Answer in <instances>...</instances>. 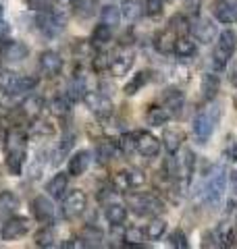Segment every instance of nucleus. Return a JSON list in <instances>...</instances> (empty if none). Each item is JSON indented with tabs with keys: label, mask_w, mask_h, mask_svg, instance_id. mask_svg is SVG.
I'll return each instance as SVG.
<instances>
[{
	"label": "nucleus",
	"mask_w": 237,
	"mask_h": 249,
	"mask_svg": "<svg viewBox=\"0 0 237 249\" xmlns=\"http://www.w3.org/2000/svg\"><path fill=\"white\" fill-rule=\"evenodd\" d=\"M92 154L88 150H79L69 158V175L71 177H81L85 170L90 168Z\"/></svg>",
	"instance_id": "20"
},
{
	"label": "nucleus",
	"mask_w": 237,
	"mask_h": 249,
	"mask_svg": "<svg viewBox=\"0 0 237 249\" xmlns=\"http://www.w3.org/2000/svg\"><path fill=\"white\" fill-rule=\"evenodd\" d=\"M88 93V88H85V79L81 75H75L73 79L67 85V93L65 96L71 100V102H77V100H83V96Z\"/></svg>",
	"instance_id": "29"
},
{
	"label": "nucleus",
	"mask_w": 237,
	"mask_h": 249,
	"mask_svg": "<svg viewBox=\"0 0 237 249\" xmlns=\"http://www.w3.org/2000/svg\"><path fill=\"white\" fill-rule=\"evenodd\" d=\"M235 229H237V227H235Z\"/></svg>",
	"instance_id": "58"
},
{
	"label": "nucleus",
	"mask_w": 237,
	"mask_h": 249,
	"mask_svg": "<svg viewBox=\"0 0 237 249\" xmlns=\"http://www.w3.org/2000/svg\"><path fill=\"white\" fill-rule=\"evenodd\" d=\"M118 150H121L123 154H131L136 152V133H123L121 137H118Z\"/></svg>",
	"instance_id": "45"
},
{
	"label": "nucleus",
	"mask_w": 237,
	"mask_h": 249,
	"mask_svg": "<svg viewBox=\"0 0 237 249\" xmlns=\"http://www.w3.org/2000/svg\"><path fill=\"white\" fill-rule=\"evenodd\" d=\"M25 150H27V135L19 127L9 129L4 139V162L11 175H21L23 164H25Z\"/></svg>",
	"instance_id": "1"
},
{
	"label": "nucleus",
	"mask_w": 237,
	"mask_h": 249,
	"mask_svg": "<svg viewBox=\"0 0 237 249\" xmlns=\"http://www.w3.org/2000/svg\"><path fill=\"white\" fill-rule=\"evenodd\" d=\"M169 27L175 31L177 36H185L189 31V23H187V19L183 17V15H175V17L169 21Z\"/></svg>",
	"instance_id": "46"
},
{
	"label": "nucleus",
	"mask_w": 237,
	"mask_h": 249,
	"mask_svg": "<svg viewBox=\"0 0 237 249\" xmlns=\"http://www.w3.org/2000/svg\"><path fill=\"white\" fill-rule=\"evenodd\" d=\"M40 71H42L46 77H59L62 73V67H65V62H62L60 54H57L54 50H46L40 54Z\"/></svg>",
	"instance_id": "12"
},
{
	"label": "nucleus",
	"mask_w": 237,
	"mask_h": 249,
	"mask_svg": "<svg viewBox=\"0 0 237 249\" xmlns=\"http://www.w3.org/2000/svg\"><path fill=\"white\" fill-rule=\"evenodd\" d=\"M229 178H231V187H233V191L237 193V170H235V173H231V177H229Z\"/></svg>",
	"instance_id": "55"
},
{
	"label": "nucleus",
	"mask_w": 237,
	"mask_h": 249,
	"mask_svg": "<svg viewBox=\"0 0 237 249\" xmlns=\"http://www.w3.org/2000/svg\"><path fill=\"white\" fill-rule=\"evenodd\" d=\"M125 173H127L129 189H136V187H141L146 183V175L141 173V170H138V168H129V170H125Z\"/></svg>",
	"instance_id": "47"
},
{
	"label": "nucleus",
	"mask_w": 237,
	"mask_h": 249,
	"mask_svg": "<svg viewBox=\"0 0 237 249\" xmlns=\"http://www.w3.org/2000/svg\"><path fill=\"white\" fill-rule=\"evenodd\" d=\"M218 77L215 73H204L202 75V98L206 102H212L215 96L218 93Z\"/></svg>",
	"instance_id": "30"
},
{
	"label": "nucleus",
	"mask_w": 237,
	"mask_h": 249,
	"mask_svg": "<svg viewBox=\"0 0 237 249\" xmlns=\"http://www.w3.org/2000/svg\"><path fill=\"white\" fill-rule=\"evenodd\" d=\"M9 34H11V27H9V23L0 19V42H2V40H6V36H9Z\"/></svg>",
	"instance_id": "52"
},
{
	"label": "nucleus",
	"mask_w": 237,
	"mask_h": 249,
	"mask_svg": "<svg viewBox=\"0 0 237 249\" xmlns=\"http://www.w3.org/2000/svg\"><path fill=\"white\" fill-rule=\"evenodd\" d=\"M171 119H173V114L164 106H152V108H148V112H146V121H148V124H152V127H162V124H167Z\"/></svg>",
	"instance_id": "27"
},
{
	"label": "nucleus",
	"mask_w": 237,
	"mask_h": 249,
	"mask_svg": "<svg viewBox=\"0 0 237 249\" xmlns=\"http://www.w3.org/2000/svg\"><path fill=\"white\" fill-rule=\"evenodd\" d=\"M141 15H144V4L139 0H123L121 4V17L127 21H138Z\"/></svg>",
	"instance_id": "33"
},
{
	"label": "nucleus",
	"mask_w": 237,
	"mask_h": 249,
	"mask_svg": "<svg viewBox=\"0 0 237 249\" xmlns=\"http://www.w3.org/2000/svg\"><path fill=\"white\" fill-rule=\"evenodd\" d=\"M175 40H177V34L169 27V29H164V31H160V34L156 36L154 46H156V50H158V52L167 56V54H173V52H175Z\"/></svg>",
	"instance_id": "23"
},
{
	"label": "nucleus",
	"mask_w": 237,
	"mask_h": 249,
	"mask_svg": "<svg viewBox=\"0 0 237 249\" xmlns=\"http://www.w3.org/2000/svg\"><path fill=\"white\" fill-rule=\"evenodd\" d=\"M215 19L225 25H231L237 21V0H217L215 2Z\"/></svg>",
	"instance_id": "15"
},
{
	"label": "nucleus",
	"mask_w": 237,
	"mask_h": 249,
	"mask_svg": "<svg viewBox=\"0 0 237 249\" xmlns=\"http://www.w3.org/2000/svg\"><path fill=\"white\" fill-rule=\"evenodd\" d=\"M44 108H46V100L40 93H25V98H23V102L19 106V112L23 116H27L29 121H34L42 114Z\"/></svg>",
	"instance_id": "14"
},
{
	"label": "nucleus",
	"mask_w": 237,
	"mask_h": 249,
	"mask_svg": "<svg viewBox=\"0 0 237 249\" xmlns=\"http://www.w3.org/2000/svg\"><path fill=\"white\" fill-rule=\"evenodd\" d=\"M71 100L67 96H57L50 102V112L57 116V119H67V116L71 114Z\"/></svg>",
	"instance_id": "38"
},
{
	"label": "nucleus",
	"mask_w": 237,
	"mask_h": 249,
	"mask_svg": "<svg viewBox=\"0 0 237 249\" xmlns=\"http://www.w3.org/2000/svg\"><path fill=\"white\" fill-rule=\"evenodd\" d=\"M183 2H185V6H187V9H189V13H198V6H200V0H183Z\"/></svg>",
	"instance_id": "53"
},
{
	"label": "nucleus",
	"mask_w": 237,
	"mask_h": 249,
	"mask_svg": "<svg viewBox=\"0 0 237 249\" xmlns=\"http://www.w3.org/2000/svg\"><path fill=\"white\" fill-rule=\"evenodd\" d=\"M225 156L229 160H233V162H237V143H233L231 147H229V150L225 152Z\"/></svg>",
	"instance_id": "54"
},
{
	"label": "nucleus",
	"mask_w": 237,
	"mask_h": 249,
	"mask_svg": "<svg viewBox=\"0 0 237 249\" xmlns=\"http://www.w3.org/2000/svg\"><path fill=\"white\" fill-rule=\"evenodd\" d=\"M148 81H150V73H148V71H139V73L133 75L127 83H125L123 91L127 93V96H136V93H138L141 88H144Z\"/></svg>",
	"instance_id": "35"
},
{
	"label": "nucleus",
	"mask_w": 237,
	"mask_h": 249,
	"mask_svg": "<svg viewBox=\"0 0 237 249\" xmlns=\"http://www.w3.org/2000/svg\"><path fill=\"white\" fill-rule=\"evenodd\" d=\"M189 29L194 31L196 40L202 42V44H210L212 40H215V36H217V25L212 21H208V19H198Z\"/></svg>",
	"instance_id": "18"
},
{
	"label": "nucleus",
	"mask_w": 237,
	"mask_h": 249,
	"mask_svg": "<svg viewBox=\"0 0 237 249\" xmlns=\"http://www.w3.org/2000/svg\"><path fill=\"white\" fill-rule=\"evenodd\" d=\"M85 208H88V196L81 191V189H73L69 191L65 199H62V216L67 218V220H73V218H79Z\"/></svg>",
	"instance_id": "6"
},
{
	"label": "nucleus",
	"mask_w": 237,
	"mask_h": 249,
	"mask_svg": "<svg viewBox=\"0 0 237 249\" xmlns=\"http://www.w3.org/2000/svg\"><path fill=\"white\" fill-rule=\"evenodd\" d=\"M67 187H69V173H57L48 183H46V191H48L50 197L60 199L65 196Z\"/></svg>",
	"instance_id": "21"
},
{
	"label": "nucleus",
	"mask_w": 237,
	"mask_h": 249,
	"mask_svg": "<svg viewBox=\"0 0 237 249\" xmlns=\"http://www.w3.org/2000/svg\"><path fill=\"white\" fill-rule=\"evenodd\" d=\"M71 6L79 19H90L98 13V0H75Z\"/></svg>",
	"instance_id": "32"
},
{
	"label": "nucleus",
	"mask_w": 237,
	"mask_h": 249,
	"mask_svg": "<svg viewBox=\"0 0 237 249\" xmlns=\"http://www.w3.org/2000/svg\"><path fill=\"white\" fill-rule=\"evenodd\" d=\"M29 232V220L25 216H9L4 218L2 229H0V237L4 241H15Z\"/></svg>",
	"instance_id": "8"
},
{
	"label": "nucleus",
	"mask_w": 237,
	"mask_h": 249,
	"mask_svg": "<svg viewBox=\"0 0 237 249\" xmlns=\"http://www.w3.org/2000/svg\"><path fill=\"white\" fill-rule=\"evenodd\" d=\"M27 6L36 13L52 11V9H57V0H27Z\"/></svg>",
	"instance_id": "48"
},
{
	"label": "nucleus",
	"mask_w": 237,
	"mask_h": 249,
	"mask_svg": "<svg viewBox=\"0 0 237 249\" xmlns=\"http://www.w3.org/2000/svg\"><path fill=\"white\" fill-rule=\"evenodd\" d=\"M36 245H38V247H44V249H50V247L57 245V235H54L52 224H44V227L38 231V235H36Z\"/></svg>",
	"instance_id": "36"
},
{
	"label": "nucleus",
	"mask_w": 237,
	"mask_h": 249,
	"mask_svg": "<svg viewBox=\"0 0 237 249\" xmlns=\"http://www.w3.org/2000/svg\"><path fill=\"white\" fill-rule=\"evenodd\" d=\"M164 9V0H146L144 2V13L148 17H158Z\"/></svg>",
	"instance_id": "49"
},
{
	"label": "nucleus",
	"mask_w": 237,
	"mask_h": 249,
	"mask_svg": "<svg viewBox=\"0 0 237 249\" xmlns=\"http://www.w3.org/2000/svg\"><path fill=\"white\" fill-rule=\"evenodd\" d=\"M164 232H167V220L164 218H152L146 229V237L152 241H158V239H162Z\"/></svg>",
	"instance_id": "39"
},
{
	"label": "nucleus",
	"mask_w": 237,
	"mask_h": 249,
	"mask_svg": "<svg viewBox=\"0 0 237 249\" xmlns=\"http://www.w3.org/2000/svg\"><path fill=\"white\" fill-rule=\"evenodd\" d=\"M183 104H185V93L177 89V88H171L164 91V96H162V106L167 108V110L173 114V116H177L181 110H183Z\"/></svg>",
	"instance_id": "19"
},
{
	"label": "nucleus",
	"mask_w": 237,
	"mask_h": 249,
	"mask_svg": "<svg viewBox=\"0 0 237 249\" xmlns=\"http://www.w3.org/2000/svg\"><path fill=\"white\" fill-rule=\"evenodd\" d=\"M31 131H34V133H42V135H50L52 131H54V127L52 124L48 123V121H42L38 116V119H34V124H31Z\"/></svg>",
	"instance_id": "51"
},
{
	"label": "nucleus",
	"mask_w": 237,
	"mask_h": 249,
	"mask_svg": "<svg viewBox=\"0 0 237 249\" xmlns=\"http://www.w3.org/2000/svg\"><path fill=\"white\" fill-rule=\"evenodd\" d=\"M113 40V27L110 25H106V23H100V25H96L94 27V31H92V44H94V48H104V46Z\"/></svg>",
	"instance_id": "28"
},
{
	"label": "nucleus",
	"mask_w": 237,
	"mask_h": 249,
	"mask_svg": "<svg viewBox=\"0 0 237 249\" xmlns=\"http://www.w3.org/2000/svg\"><path fill=\"white\" fill-rule=\"evenodd\" d=\"M217 119H218V112L212 116V112H200L194 119V135L200 143H206L208 137L212 135V131L217 127Z\"/></svg>",
	"instance_id": "9"
},
{
	"label": "nucleus",
	"mask_w": 237,
	"mask_h": 249,
	"mask_svg": "<svg viewBox=\"0 0 237 249\" xmlns=\"http://www.w3.org/2000/svg\"><path fill=\"white\" fill-rule=\"evenodd\" d=\"M19 77L21 75L11 71V69H2L0 71V91H4L6 96H15V88L19 83Z\"/></svg>",
	"instance_id": "34"
},
{
	"label": "nucleus",
	"mask_w": 237,
	"mask_h": 249,
	"mask_svg": "<svg viewBox=\"0 0 237 249\" xmlns=\"http://www.w3.org/2000/svg\"><path fill=\"white\" fill-rule=\"evenodd\" d=\"M169 243H171V247H179V249H187V247H189L185 232L181 231V229H177V231H173V232H171Z\"/></svg>",
	"instance_id": "50"
},
{
	"label": "nucleus",
	"mask_w": 237,
	"mask_h": 249,
	"mask_svg": "<svg viewBox=\"0 0 237 249\" xmlns=\"http://www.w3.org/2000/svg\"><path fill=\"white\" fill-rule=\"evenodd\" d=\"M136 152H139L144 158H156L160 152V139L154 137L148 131H138L136 133Z\"/></svg>",
	"instance_id": "11"
},
{
	"label": "nucleus",
	"mask_w": 237,
	"mask_h": 249,
	"mask_svg": "<svg viewBox=\"0 0 237 249\" xmlns=\"http://www.w3.org/2000/svg\"><path fill=\"white\" fill-rule=\"evenodd\" d=\"M227 183H229V173L227 166L220 162V164H215L210 168L206 183L202 185V199L208 208H218L220 201L225 197L227 191Z\"/></svg>",
	"instance_id": "2"
},
{
	"label": "nucleus",
	"mask_w": 237,
	"mask_h": 249,
	"mask_svg": "<svg viewBox=\"0 0 237 249\" xmlns=\"http://www.w3.org/2000/svg\"><path fill=\"white\" fill-rule=\"evenodd\" d=\"M17 208H19V199L15 197V193H11V191L0 193V216L13 214Z\"/></svg>",
	"instance_id": "40"
},
{
	"label": "nucleus",
	"mask_w": 237,
	"mask_h": 249,
	"mask_svg": "<svg viewBox=\"0 0 237 249\" xmlns=\"http://www.w3.org/2000/svg\"><path fill=\"white\" fill-rule=\"evenodd\" d=\"M83 104L90 108V110L100 116V119H108L113 114V100H110L104 91H88L83 96Z\"/></svg>",
	"instance_id": "7"
},
{
	"label": "nucleus",
	"mask_w": 237,
	"mask_h": 249,
	"mask_svg": "<svg viewBox=\"0 0 237 249\" xmlns=\"http://www.w3.org/2000/svg\"><path fill=\"white\" fill-rule=\"evenodd\" d=\"M65 2H69V4H73V2H75V0H65Z\"/></svg>",
	"instance_id": "57"
},
{
	"label": "nucleus",
	"mask_w": 237,
	"mask_h": 249,
	"mask_svg": "<svg viewBox=\"0 0 237 249\" xmlns=\"http://www.w3.org/2000/svg\"><path fill=\"white\" fill-rule=\"evenodd\" d=\"M100 19H102V23H106V25H110V27H117L118 23H121V9L118 6H115V4H104L100 9Z\"/></svg>",
	"instance_id": "37"
},
{
	"label": "nucleus",
	"mask_w": 237,
	"mask_h": 249,
	"mask_svg": "<svg viewBox=\"0 0 237 249\" xmlns=\"http://www.w3.org/2000/svg\"><path fill=\"white\" fill-rule=\"evenodd\" d=\"M36 85H38V79H36V77H29V75L19 77V83H17V88H15V96L31 93V91L36 89Z\"/></svg>",
	"instance_id": "43"
},
{
	"label": "nucleus",
	"mask_w": 237,
	"mask_h": 249,
	"mask_svg": "<svg viewBox=\"0 0 237 249\" xmlns=\"http://www.w3.org/2000/svg\"><path fill=\"white\" fill-rule=\"evenodd\" d=\"M117 152H118V145L115 142H100L96 145V160L100 164H108L117 158Z\"/></svg>",
	"instance_id": "31"
},
{
	"label": "nucleus",
	"mask_w": 237,
	"mask_h": 249,
	"mask_svg": "<svg viewBox=\"0 0 237 249\" xmlns=\"http://www.w3.org/2000/svg\"><path fill=\"white\" fill-rule=\"evenodd\" d=\"M31 212L40 224H52L54 222V204L48 196H38L31 201Z\"/></svg>",
	"instance_id": "10"
},
{
	"label": "nucleus",
	"mask_w": 237,
	"mask_h": 249,
	"mask_svg": "<svg viewBox=\"0 0 237 249\" xmlns=\"http://www.w3.org/2000/svg\"><path fill=\"white\" fill-rule=\"evenodd\" d=\"M79 241H81V247H100L102 241H104V232L94 224H88L79 232Z\"/></svg>",
	"instance_id": "25"
},
{
	"label": "nucleus",
	"mask_w": 237,
	"mask_h": 249,
	"mask_svg": "<svg viewBox=\"0 0 237 249\" xmlns=\"http://www.w3.org/2000/svg\"><path fill=\"white\" fill-rule=\"evenodd\" d=\"M127 206L138 216H156L164 210V204L152 193H131L127 196Z\"/></svg>",
	"instance_id": "5"
},
{
	"label": "nucleus",
	"mask_w": 237,
	"mask_h": 249,
	"mask_svg": "<svg viewBox=\"0 0 237 249\" xmlns=\"http://www.w3.org/2000/svg\"><path fill=\"white\" fill-rule=\"evenodd\" d=\"M110 60H113V56L110 54H106L104 50L96 52L92 56V69L96 73H104V71H110Z\"/></svg>",
	"instance_id": "42"
},
{
	"label": "nucleus",
	"mask_w": 237,
	"mask_h": 249,
	"mask_svg": "<svg viewBox=\"0 0 237 249\" xmlns=\"http://www.w3.org/2000/svg\"><path fill=\"white\" fill-rule=\"evenodd\" d=\"M237 48V34L233 29H225L218 34V40L215 44V50H212V62H215L217 69H225L227 62L231 60L233 52Z\"/></svg>",
	"instance_id": "3"
},
{
	"label": "nucleus",
	"mask_w": 237,
	"mask_h": 249,
	"mask_svg": "<svg viewBox=\"0 0 237 249\" xmlns=\"http://www.w3.org/2000/svg\"><path fill=\"white\" fill-rule=\"evenodd\" d=\"M212 235V245L215 247H233L235 245V227L233 224H218V227L210 232Z\"/></svg>",
	"instance_id": "17"
},
{
	"label": "nucleus",
	"mask_w": 237,
	"mask_h": 249,
	"mask_svg": "<svg viewBox=\"0 0 237 249\" xmlns=\"http://www.w3.org/2000/svg\"><path fill=\"white\" fill-rule=\"evenodd\" d=\"M146 241V231H141L139 227H129L123 232V243L125 245H144Z\"/></svg>",
	"instance_id": "41"
},
{
	"label": "nucleus",
	"mask_w": 237,
	"mask_h": 249,
	"mask_svg": "<svg viewBox=\"0 0 237 249\" xmlns=\"http://www.w3.org/2000/svg\"><path fill=\"white\" fill-rule=\"evenodd\" d=\"M133 62H136V54H133V50H129V48L118 50L113 56V60H110V73H113L115 77H123L125 73H129Z\"/></svg>",
	"instance_id": "13"
},
{
	"label": "nucleus",
	"mask_w": 237,
	"mask_h": 249,
	"mask_svg": "<svg viewBox=\"0 0 237 249\" xmlns=\"http://www.w3.org/2000/svg\"><path fill=\"white\" fill-rule=\"evenodd\" d=\"M36 25L42 31L46 37H57L60 36L67 27V17L60 11L52 9V11H42L36 15Z\"/></svg>",
	"instance_id": "4"
},
{
	"label": "nucleus",
	"mask_w": 237,
	"mask_h": 249,
	"mask_svg": "<svg viewBox=\"0 0 237 249\" xmlns=\"http://www.w3.org/2000/svg\"><path fill=\"white\" fill-rule=\"evenodd\" d=\"M2 15H4V9H2V4H0V19H2Z\"/></svg>",
	"instance_id": "56"
},
{
	"label": "nucleus",
	"mask_w": 237,
	"mask_h": 249,
	"mask_svg": "<svg viewBox=\"0 0 237 249\" xmlns=\"http://www.w3.org/2000/svg\"><path fill=\"white\" fill-rule=\"evenodd\" d=\"M106 220L110 222V227H123L127 220V206L123 204H108L104 210Z\"/></svg>",
	"instance_id": "26"
},
{
	"label": "nucleus",
	"mask_w": 237,
	"mask_h": 249,
	"mask_svg": "<svg viewBox=\"0 0 237 249\" xmlns=\"http://www.w3.org/2000/svg\"><path fill=\"white\" fill-rule=\"evenodd\" d=\"M185 142V135L181 129H164L162 133V145L164 150H167L169 154H177L181 150V145H183Z\"/></svg>",
	"instance_id": "22"
},
{
	"label": "nucleus",
	"mask_w": 237,
	"mask_h": 249,
	"mask_svg": "<svg viewBox=\"0 0 237 249\" xmlns=\"http://www.w3.org/2000/svg\"><path fill=\"white\" fill-rule=\"evenodd\" d=\"M2 60L4 62H23L27 56H29V48L23 42H15V40H11V42H6L4 46H2Z\"/></svg>",
	"instance_id": "16"
},
{
	"label": "nucleus",
	"mask_w": 237,
	"mask_h": 249,
	"mask_svg": "<svg viewBox=\"0 0 237 249\" xmlns=\"http://www.w3.org/2000/svg\"><path fill=\"white\" fill-rule=\"evenodd\" d=\"M175 54L179 58H189L198 54V46H196V37L192 36H177L175 40Z\"/></svg>",
	"instance_id": "24"
},
{
	"label": "nucleus",
	"mask_w": 237,
	"mask_h": 249,
	"mask_svg": "<svg viewBox=\"0 0 237 249\" xmlns=\"http://www.w3.org/2000/svg\"><path fill=\"white\" fill-rule=\"evenodd\" d=\"M75 145V133L71 129H65L60 135V143H59V154L60 156H67L71 152V147Z\"/></svg>",
	"instance_id": "44"
}]
</instances>
